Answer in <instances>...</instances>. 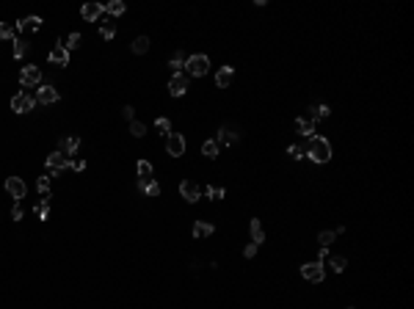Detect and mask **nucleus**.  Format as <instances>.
Returning <instances> with one entry per match:
<instances>
[{
  "label": "nucleus",
  "instance_id": "obj_13",
  "mask_svg": "<svg viewBox=\"0 0 414 309\" xmlns=\"http://www.w3.org/2000/svg\"><path fill=\"white\" fill-rule=\"evenodd\" d=\"M199 185H196L193 180H182L180 182V196L185 199V202H199Z\"/></svg>",
  "mask_w": 414,
  "mask_h": 309
},
{
  "label": "nucleus",
  "instance_id": "obj_31",
  "mask_svg": "<svg viewBox=\"0 0 414 309\" xmlns=\"http://www.w3.org/2000/svg\"><path fill=\"white\" fill-rule=\"evenodd\" d=\"M80 42H83V36H80V33H69V36H66V42H61V44H64L66 50H78Z\"/></svg>",
  "mask_w": 414,
  "mask_h": 309
},
{
  "label": "nucleus",
  "instance_id": "obj_23",
  "mask_svg": "<svg viewBox=\"0 0 414 309\" xmlns=\"http://www.w3.org/2000/svg\"><path fill=\"white\" fill-rule=\"evenodd\" d=\"M218 152H221V147L215 144V138H210V141L202 144V155L210 157V160H215V157H218Z\"/></svg>",
  "mask_w": 414,
  "mask_h": 309
},
{
  "label": "nucleus",
  "instance_id": "obj_8",
  "mask_svg": "<svg viewBox=\"0 0 414 309\" xmlns=\"http://www.w3.org/2000/svg\"><path fill=\"white\" fill-rule=\"evenodd\" d=\"M44 163H47V169H50V174H58V171L69 169V157H66L64 152H58V149L47 155V160H44Z\"/></svg>",
  "mask_w": 414,
  "mask_h": 309
},
{
  "label": "nucleus",
  "instance_id": "obj_11",
  "mask_svg": "<svg viewBox=\"0 0 414 309\" xmlns=\"http://www.w3.org/2000/svg\"><path fill=\"white\" fill-rule=\"evenodd\" d=\"M47 58H50V64H53V66H69V50H66V47L61 44V42H58L56 47H53Z\"/></svg>",
  "mask_w": 414,
  "mask_h": 309
},
{
  "label": "nucleus",
  "instance_id": "obj_4",
  "mask_svg": "<svg viewBox=\"0 0 414 309\" xmlns=\"http://www.w3.org/2000/svg\"><path fill=\"white\" fill-rule=\"evenodd\" d=\"M33 108H36V97H31V94H14L11 97V111L14 113H31Z\"/></svg>",
  "mask_w": 414,
  "mask_h": 309
},
{
  "label": "nucleus",
  "instance_id": "obj_40",
  "mask_svg": "<svg viewBox=\"0 0 414 309\" xmlns=\"http://www.w3.org/2000/svg\"><path fill=\"white\" fill-rule=\"evenodd\" d=\"M11 218H14V221H22V204L19 202H14V207H11Z\"/></svg>",
  "mask_w": 414,
  "mask_h": 309
},
{
  "label": "nucleus",
  "instance_id": "obj_25",
  "mask_svg": "<svg viewBox=\"0 0 414 309\" xmlns=\"http://www.w3.org/2000/svg\"><path fill=\"white\" fill-rule=\"evenodd\" d=\"M36 216H39V221H47V216H50V194H44L42 202L36 204Z\"/></svg>",
  "mask_w": 414,
  "mask_h": 309
},
{
  "label": "nucleus",
  "instance_id": "obj_18",
  "mask_svg": "<svg viewBox=\"0 0 414 309\" xmlns=\"http://www.w3.org/2000/svg\"><path fill=\"white\" fill-rule=\"evenodd\" d=\"M296 130H298V135H304V138H312V135H315V122H309L307 116H301V119H296Z\"/></svg>",
  "mask_w": 414,
  "mask_h": 309
},
{
  "label": "nucleus",
  "instance_id": "obj_42",
  "mask_svg": "<svg viewBox=\"0 0 414 309\" xmlns=\"http://www.w3.org/2000/svg\"><path fill=\"white\" fill-rule=\"evenodd\" d=\"M121 116H125L127 122H133V116H135V111H133V105H125L121 108Z\"/></svg>",
  "mask_w": 414,
  "mask_h": 309
},
{
  "label": "nucleus",
  "instance_id": "obj_27",
  "mask_svg": "<svg viewBox=\"0 0 414 309\" xmlns=\"http://www.w3.org/2000/svg\"><path fill=\"white\" fill-rule=\"evenodd\" d=\"M155 130H158L160 135H168V133H172V119H166V116L155 119Z\"/></svg>",
  "mask_w": 414,
  "mask_h": 309
},
{
  "label": "nucleus",
  "instance_id": "obj_15",
  "mask_svg": "<svg viewBox=\"0 0 414 309\" xmlns=\"http://www.w3.org/2000/svg\"><path fill=\"white\" fill-rule=\"evenodd\" d=\"M78 147H80V138H78V135H64V138L58 141V152H64L66 157L78 152Z\"/></svg>",
  "mask_w": 414,
  "mask_h": 309
},
{
  "label": "nucleus",
  "instance_id": "obj_3",
  "mask_svg": "<svg viewBox=\"0 0 414 309\" xmlns=\"http://www.w3.org/2000/svg\"><path fill=\"white\" fill-rule=\"evenodd\" d=\"M301 276L307 279V281L321 284V281L326 279V268H323V263H304L301 265Z\"/></svg>",
  "mask_w": 414,
  "mask_h": 309
},
{
  "label": "nucleus",
  "instance_id": "obj_9",
  "mask_svg": "<svg viewBox=\"0 0 414 309\" xmlns=\"http://www.w3.org/2000/svg\"><path fill=\"white\" fill-rule=\"evenodd\" d=\"M166 152L172 155V157L185 155V138H182L180 133H168L166 135Z\"/></svg>",
  "mask_w": 414,
  "mask_h": 309
},
{
  "label": "nucleus",
  "instance_id": "obj_37",
  "mask_svg": "<svg viewBox=\"0 0 414 309\" xmlns=\"http://www.w3.org/2000/svg\"><path fill=\"white\" fill-rule=\"evenodd\" d=\"M36 188H39V194H50V174H47V177H39V180H36Z\"/></svg>",
  "mask_w": 414,
  "mask_h": 309
},
{
  "label": "nucleus",
  "instance_id": "obj_5",
  "mask_svg": "<svg viewBox=\"0 0 414 309\" xmlns=\"http://www.w3.org/2000/svg\"><path fill=\"white\" fill-rule=\"evenodd\" d=\"M19 83H22V86H42V69H39L36 64L22 66V72H19Z\"/></svg>",
  "mask_w": 414,
  "mask_h": 309
},
{
  "label": "nucleus",
  "instance_id": "obj_2",
  "mask_svg": "<svg viewBox=\"0 0 414 309\" xmlns=\"http://www.w3.org/2000/svg\"><path fill=\"white\" fill-rule=\"evenodd\" d=\"M185 69L191 78H205V75L210 72V58L207 56H191V58H185Z\"/></svg>",
  "mask_w": 414,
  "mask_h": 309
},
{
  "label": "nucleus",
  "instance_id": "obj_21",
  "mask_svg": "<svg viewBox=\"0 0 414 309\" xmlns=\"http://www.w3.org/2000/svg\"><path fill=\"white\" fill-rule=\"evenodd\" d=\"M215 232V226L210 221H196L193 224V237H210Z\"/></svg>",
  "mask_w": 414,
  "mask_h": 309
},
{
  "label": "nucleus",
  "instance_id": "obj_1",
  "mask_svg": "<svg viewBox=\"0 0 414 309\" xmlns=\"http://www.w3.org/2000/svg\"><path fill=\"white\" fill-rule=\"evenodd\" d=\"M304 149H307V157H309L312 163L331 160V141L323 138V135H312L309 144H304Z\"/></svg>",
  "mask_w": 414,
  "mask_h": 309
},
{
  "label": "nucleus",
  "instance_id": "obj_26",
  "mask_svg": "<svg viewBox=\"0 0 414 309\" xmlns=\"http://www.w3.org/2000/svg\"><path fill=\"white\" fill-rule=\"evenodd\" d=\"M135 171H138V180H152V163L149 160H138Z\"/></svg>",
  "mask_w": 414,
  "mask_h": 309
},
{
  "label": "nucleus",
  "instance_id": "obj_36",
  "mask_svg": "<svg viewBox=\"0 0 414 309\" xmlns=\"http://www.w3.org/2000/svg\"><path fill=\"white\" fill-rule=\"evenodd\" d=\"M100 33H103V39H113V36H116V25H113V22H103V25H100Z\"/></svg>",
  "mask_w": 414,
  "mask_h": 309
},
{
  "label": "nucleus",
  "instance_id": "obj_38",
  "mask_svg": "<svg viewBox=\"0 0 414 309\" xmlns=\"http://www.w3.org/2000/svg\"><path fill=\"white\" fill-rule=\"evenodd\" d=\"M205 194H207L210 199H215V202H218V199H224V194H227V191H224V188H218V185H210V188L205 191Z\"/></svg>",
  "mask_w": 414,
  "mask_h": 309
},
{
  "label": "nucleus",
  "instance_id": "obj_45",
  "mask_svg": "<svg viewBox=\"0 0 414 309\" xmlns=\"http://www.w3.org/2000/svg\"><path fill=\"white\" fill-rule=\"evenodd\" d=\"M348 309H354V306H348Z\"/></svg>",
  "mask_w": 414,
  "mask_h": 309
},
{
  "label": "nucleus",
  "instance_id": "obj_7",
  "mask_svg": "<svg viewBox=\"0 0 414 309\" xmlns=\"http://www.w3.org/2000/svg\"><path fill=\"white\" fill-rule=\"evenodd\" d=\"M240 141V130H237L235 125H221V130H218V138H215V144H227V147H232V144H237Z\"/></svg>",
  "mask_w": 414,
  "mask_h": 309
},
{
  "label": "nucleus",
  "instance_id": "obj_39",
  "mask_svg": "<svg viewBox=\"0 0 414 309\" xmlns=\"http://www.w3.org/2000/svg\"><path fill=\"white\" fill-rule=\"evenodd\" d=\"M0 39H14V28L9 22H0Z\"/></svg>",
  "mask_w": 414,
  "mask_h": 309
},
{
  "label": "nucleus",
  "instance_id": "obj_43",
  "mask_svg": "<svg viewBox=\"0 0 414 309\" xmlns=\"http://www.w3.org/2000/svg\"><path fill=\"white\" fill-rule=\"evenodd\" d=\"M69 169H72V171H83L86 163H83V160H72V157H69Z\"/></svg>",
  "mask_w": 414,
  "mask_h": 309
},
{
  "label": "nucleus",
  "instance_id": "obj_17",
  "mask_svg": "<svg viewBox=\"0 0 414 309\" xmlns=\"http://www.w3.org/2000/svg\"><path fill=\"white\" fill-rule=\"evenodd\" d=\"M249 235H252V243H257V246L265 243V229H262L260 218H252V224H249Z\"/></svg>",
  "mask_w": 414,
  "mask_h": 309
},
{
  "label": "nucleus",
  "instance_id": "obj_41",
  "mask_svg": "<svg viewBox=\"0 0 414 309\" xmlns=\"http://www.w3.org/2000/svg\"><path fill=\"white\" fill-rule=\"evenodd\" d=\"M257 249H260V246H257V243H249L246 249H243V257H246V259H252L254 254H257Z\"/></svg>",
  "mask_w": 414,
  "mask_h": 309
},
{
  "label": "nucleus",
  "instance_id": "obj_24",
  "mask_svg": "<svg viewBox=\"0 0 414 309\" xmlns=\"http://www.w3.org/2000/svg\"><path fill=\"white\" fill-rule=\"evenodd\" d=\"M127 11V6L121 3V0H111V3H105V14H111V17H121Z\"/></svg>",
  "mask_w": 414,
  "mask_h": 309
},
{
  "label": "nucleus",
  "instance_id": "obj_16",
  "mask_svg": "<svg viewBox=\"0 0 414 309\" xmlns=\"http://www.w3.org/2000/svg\"><path fill=\"white\" fill-rule=\"evenodd\" d=\"M39 28H42V17H25L17 22V31L19 33H36Z\"/></svg>",
  "mask_w": 414,
  "mask_h": 309
},
{
  "label": "nucleus",
  "instance_id": "obj_32",
  "mask_svg": "<svg viewBox=\"0 0 414 309\" xmlns=\"http://www.w3.org/2000/svg\"><path fill=\"white\" fill-rule=\"evenodd\" d=\"M287 155L293 160H301V157H307V149H304V144H293V147H287Z\"/></svg>",
  "mask_w": 414,
  "mask_h": 309
},
{
  "label": "nucleus",
  "instance_id": "obj_22",
  "mask_svg": "<svg viewBox=\"0 0 414 309\" xmlns=\"http://www.w3.org/2000/svg\"><path fill=\"white\" fill-rule=\"evenodd\" d=\"M138 191H144L147 196H160V185L155 182V180H138Z\"/></svg>",
  "mask_w": 414,
  "mask_h": 309
},
{
  "label": "nucleus",
  "instance_id": "obj_12",
  "mask_svg": "<svg viewBox=\"0 0 414 309\" xmlns=\"http://www.w3.org/2000/svg\"><path fill=\"white\" fill-rule=\"evenodd\" d=\"M188 91V75H174L172 80H168V94H172V97H182V94Z\"/></svg>",
  "mask_w": 414,
  "mask_h": 309
},
{
  "label": "nucleus",
  "instance_id": "obj_20",
  "mask_svg": "<svg viewBox=\"0 0 414 309\" xmlns=\"http://www.w3.org/2000/svg\"><path fill=\"white\" fill-rule=\"evenodd\" d=\"M329 116H331V108L329 105H312L309 113H307V119L309 122H321V119H329Z\"/></svg>",
  "mask_w": 414,
  "mask_h": 309
},
{
  "label": "nucleus",
  "instance_id": "obj_44",
  "mask_svg": "<svg viewBox=\"0 0 414 309\" xmlns=\"http://www.w3.org/2000/svg\"><path fill=\"white\" fill-rule=\"evenodd\" d=\"M326 259H329V249H321V254H318L315 263H326Z\"/></svg>",
  "mask_w": 414,
  "mask_h": 309
},
{
  "label": "nucleus",
  "instance_id": "obj_29",
  "mask_svg": "<svg viewBox=\"0 0 414 309\" xmlns=\"http://www.w3.org/2000/svg\"><path fill=\"white\" fill-rule=\"evenodd\" d=\"M334 237H337V235H334L331 229H323L321 235H318V243H321V249H329V246L334 243Z\"/></svg>",
  "mask_w": 414,
  "mask_h": 309
},
{
  "label": "nucleus",
  "instance_id": "obj_6",
  "mask_svg": "<svg viewBox=\"0 0 414 309\" xmlns=\"http://www.w3.org/2000/svg\"><path fill=\"white\" fill-rule=\"evenodd\" d=\"M6 194L14 199V202H22L25 194H28V185L19 180V177H9V180H6Z\"/></svg>",
  "mask_w": 414,
  "mask_h": 309
},
{
  "label": "nucleus",
  "instance_id": "obj_10",
  "mask_svg": "<svg viewBox=\"0 0 414 309\" xmlns=\"http://www.w3.org/2000/svg\"><path fill=\"white\" fill-rule=\"evenodd\" d=\"M105 14V6L103 3H86L83 9H80V17L86 19V22H100V17Z\"/></svg>",
  "mask_w": 414,
  "mask_h": 309
},
{
  "label": "nucleus",
  "instance_id": "obj_30",
  "mask_svg": "<svg viewBox=\"0 0 414 309\" xmlns=\"http://www.w3.org/2000/svg\"><path fill=\"white\" fill-rule=\"evenodd\" d=\"M147 50H149V39H147V36H138V39L133 42V53H135V56H144Z\"/></svg>",
  "mask_w": 414,
  "mask_h": 309
},
{
  "label": "nucleus",
  "instance_id": "obj_35",
  "mask_svg": "<svg viewBox=\"0 0 414 309\" xmlns=\"http://www.w3.org/2000/svg\"><path fill=\"white\" fill-rule=\"evenodd\" d=\"M25 53H28V42H25L22 36H19V39H14V58H22Z\"/></svg>",
  "mask_w": 414,
  "mask_h": 309
},
{
  "label": "nucleus",
  "instance_id": "obj_33",
  "mask_svg": "<svg viewBox=\"0 0 414 309\" xmlns=\"http://www.w3.org/2000/svg\"><path fill=\"white\" fill-rule=\"evenodd\" d=\"M329 265H331V271H334V273H343V271H345V265H348V263H345V257H340V254H334V257L329 259Z\"/></svg>",
  "mask_w": 414,
  "mask_h": 309
},
{
  "label": "nucleus",
  "instance_id": "obj_19",
  "mask_svg": "<svg viewBox=\"0 0 414 309\" xmlns=\"http://www.w3.org/2000/svg\"><path fill=\"white\" fill-rule=\"evenodd\" d=\"M232 78H235L232 66H221V69L215 72V86H218V88H227L229 83H232Z\"/></svg>",
  "mask_w": 414,
  "mask_h": 309
},
{
  "label": "nucleus",
  "instance_id": "obj_14",
  "mask_svg": "<svg viewBox=\"0 0 414 309\" xmlns=\"http://www.w3.org/2000/svg\"><path fill=\"white\" fill-rule=\"evenodd\" d=\"M36 102H42V105H53V102H58V91L50 83L39 86L36 88Z\"/></svg>",
  "mask_w": 414,
  "mask_h": 309
},
{
  "label": "nucleus",
  "instance_id": "obj_34",
  "mask_svg": "<svg viewBox=\"0 0 414 309\" xmlns=\"http://www.w3.org/2000/svg\"><path fill=\"white\" fill-rule=\"evenodd\" d=\"M168 66L174 69V75H180L182 69H185V58H182V53H177V56H174L172 61H168Z\"/></svg>",
  "mask_w": 414,
  "mask_h": 309
},
{
  "label": "nucleus",
  "instance_id": "obj_28",
  "mask_svg": "<svg viewBox=\"0 0 414 309\" xmlns=\"http://www.w3.org/2000/svg\"><path fill=\"white\" fill-rule=\"evenodd\" d=\"M130 133H133V138H144V135H147V125H144V122H138V119H133L130 122Z\"/></svg>",
  "mask_w": 414,
  "mask_h": 309
}]
</instances>
